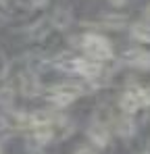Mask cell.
<instances>
[{
    "label": "cell",
    "instance_id": "1",
    "mask_svg": "<svg viewBox=\"0 0 150 154\" xmlns=\"http://www.w3.org/2000/svg\"><path fill=\"white\" fill-rule=\"evenodd\" d=\"M77 46H81L86 54H88V58H92V60H108L111 56H113V48H111V42L106 40V38H102L98 33H86V35H81V38H77Z\"/></svg>",
    "mask_w": 150,
    "mask_h": 154
},
{
    "label": "cell",
    "instance_id": "2",
    "mask_svg": "<svg viewBox=\"0 0 150 154\" xmlns=\"http://www.w3.org/2000/svg\"><path fill=\"white\" fill-rule=\"evenodd\" d=\"M81 94V85H75V83H61V85H54L52 90H48L46 98L54 106H69L71 102H75V98Z\"/></svg>",
    "mask_w": 150,
    "mask_h": 154
},
{
    "label": "cell",
    "instance_id": "3",
    "mask_svg": "<svg viewBox=\"0 0 150 154\" xmlns=\"http://www.w3.org/2000/svg\"><path fill=\"white\" fill-rule=\"evenodd\" d=\"M140 104H146V96H144V90L142 88H136V90H129L125 92L123 96L119 98V106L123 108V112H136Z\"/></svg>",
    "mask_w": 150,
    "mask_h": 154
},
{
    "label": "cell",
    "instance_id": "4",
    "mask_svg": "<svg viewBox=\"0 0 150 154\" xmlns=\"http://www.w3.org/2000/svg\"><path fill=\"white\" fill-rule=\"evenodd\" d=\"M123 60L129 67H136V69H150V52L142 50V48H129L123 52Z\"/></svg>",
    "mask_w": 150,
    "mask_h": 154
},
{
    "label": "cell",
    "instance_id": "5",
    "mask_svg": "<svg viewBox=\"0 0 150 154\" xmlns=\"http://www.w3.org/2000/svg\"><path fill=\"white\" fill-rule=\"evenodd\" d=\"M79 65H81V58L69 54V52H65L56 58V67L65 73H79Z\"/></svg>",
    "mask_w": 150,
    "mask_h": 154
},
{
    "label": "cell",
    "instance_id": "6",
    "mask_svg": "<svg viewBox=\"0 0 150 154\" xmlns=\"http://www.w3.org/2000/svg\"><path fill=\"white\" fill-rule=\"evenodd\" d=\"M50 21H52V27H56V29H67L71 25V11L67 6H61L52 13Z\"/></svg>",
    "mask_w": 150,
    "mask_h": 154
},
{
    "label": "cell",
    "instance_id": "7",
    "mask_svg": "<svg viewBox=\"0 0 150 154\" xmlns=\"http://www.w3.org/2000/svg\"><path fill=\"white\" fill-rule=\"evenodd\" d=\"M88 135H90V140L96 144V146H100V148H104L106 144H108V129L104 127V125H100V123H94L92 127H90V131H88Z\"/></svg>",
    "mask_w": 150,
    "mask_h": 154
},
{
    "label": "cell",
    "instance_id": "8",
    "mask_svg": "<svg viewBox=\"0 0 150 154\" xmlns=\"http://www.w3.org/2000/svg\"><path fill=\"white\" fill-rule=\"evenodd\" d=\"M21 92L25 96H38L40 94V81L38 77L31 73H23L21 75Z\"/></svg>",
    "mask_w": 150,
    "mask_h": 154
},
{
    "label": "cell",
    "instance_id": "9",
    "mask_svg": "<svg viewBox=\"0 0 150 154\" xmlns=\"http://www.w3.org/2000/svg\"><path fill=\"white\" fill-rule=\"evenodd\" d=\"M125 23H127V17H123V15H104L98 25L108 27V29H123Z\"/></svg>",
    "mask_w": 150,
    "mask_h": 154
},
{
    "label": "cell",
    "instance_id": "10",
    "mask_svg": "<svg viewBox=\"0 0 150 154\" xmlns=\"http://www.w3.org/2000/svg\"><path fill=\"white\" fill-rule=\"evenodd\" d=\"M133 131H136V123H133L129 117H121V119L117 121V133H119V135L129 137V135H133Z\"/></svg>",
    "mask_w": 150,
    "mask_h": 154
},
{
    "label": "cell",
    "instance_id": "11",
    "mask_svg": "<svg viewBox=\"0 0 150 154\" xmlns=\"http://www.w3.org/2000/svg\"><path fill=\"white\" fill-rule=\"evenodd\" d=\"M131 35L136 40H140V42L150 44V25H146V23H136V25L131 27Z\"/></svg>",
    "mask_w": 150,
    "mask_h": 154
},
{
    "label": "cell",
    "instance_id": "12",
    "mask_svg": "<svg viewBox=\"0 0 150 154\" xmlns=\"http://www.w3.org/2000/svg\"><path fill=\"white\" fill-rule=\"evenodd\" d=\"M50 140H52V129L50 127H38L36 133H33V142L38 146H46Z\"/></svg>",
    "mask_w": 150,
    "mask_h": 154
},
{
    "label": "cell",
    "instance_id": "13",
    "mask_svg": "<svg viewBox=\"0 0 150 154\" xmlns=\"http://www.w3.org/2000/svg\"><path fill=\"white\" fill-rule=\"evenodd\" d=\"M6 71H8V63H6V58L0 54V79L6 75Z\"/></svg>",
    "mask_w": 150,
    "mask_h": 154
},
{
    "label": "cell",
    "instance_id": "14",
    "mask_svg": "<svg viewBox=\"0 0 150 154\" xmlns=\"http://www.w3.org/2000/svg\"><path fill=\"white\" fill-rule=\"evenodd\" d=\"M75 154H96V152H94L90 146H81V148H77V150H75Z\"/></svg>",
    "mask_w": 150,
    "mask_h": 154
},
{
    "label": "cell",
    "instance_id": "15",
    "mask_svg": "<svg viewBox=\"0 0 150 154\" xmlns=\"http://www.w3.org/2000/svg\"><path fill=\"white\" fill-rule=\"evenodd\" d=\"M31 4H33V6H46L48 0H31Z\"/></svg>",
    "mask_w": 150,
    "mask_h": 154
},
{
    "label": "cell",
    "instance_id": "16",
    "mask_svg": "<svg viewBox=\"0 0 150 154\" xmlns=\"http://www.w3.org/2000/svg\"><path fill=\"white\" fill-rule=\"evenodd\" d=\"M0 15H6V2L0 0Z\"/></svg>",
    "mask_w": 150,
    "mask_h": 154
},
{
    "label": "cell",
    "instance_id": "17",
    "mask_svg": "<svg viewBox=\"0 0 150 154\" xmlns=\"http://www.w3.org/2000/svg\"><path fill=\"white\" fill-rule=\"evenodd\" d=\"M125 2H127V0H111V4H113V6H123Z\"/></svg>",
    "mask_w": 150,
    "mask_h": 154
},
{
    "label": "cell",
    "instance_id": "18",
    "mask_svg": "<svg viewBox=\"0 0 150 154\" xmlns=\"http://www.w3.org/2000/svg\"><path fill=\"white\" fill-rule=\"evenodd\" d=\"M144 96H146V104H150V88L144 90Z\"/></svg>",
    "mask_w": 150,
    "mask_h": 154
},
{
    "label": "cell",
    "instance_id": "19",
    "mask_svg": "<svg viewBox=\"0 0 150 154\" xmlns=\"http://www.w3.org/2000/svg\"><path fill=\"white\" fill-rule=\"evenodd\" d=\"M144 17H146V19H148V21H150V4H148V6H146V11H144Z\"/></svg>",
    "mask_w": 150,
    "mask_h": 154
}]
</instances>
